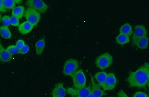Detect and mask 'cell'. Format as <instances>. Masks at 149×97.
Segmentation results:
<instances>
[{
    "label": "cell",
    "instance_id": "1",
    "mask_svg": "<svg viewBox=\"0 0 149 97\" xmlns=\"http://www.w3.org/2000/svg\"><path fill=\"white\" fill-rule=\"evenodd\" d=\"M149 80V64L145 63L136 71L130 72L127 79L132 87L146 89Z\"/></svg>",
    "mask_w": 149,
    "mask_h": 97
},
{
    "label": "cell",
    "instance_id": "2",
    "mask_svg": "<svg viewBox=\"0 0 149 97\" xmlns=\"http://www.w3.org/2000/svg\"><path fill=\"white\" fill-rule=\"evenodd\" d=\"M113 62L112 56L109 53H104L99 56L95 59L96 66L101 70H104L109 67Z\"/></svg>",
    "mask_w": 149,
    "mask_h": 97
},
{
    "label": "cell",
    "instance_id": "3",
    "mask_svg": "<svg viewBox=\"0 0 149 97\" xmlns=\"http://www.w3.org/2000/svg\"><path fill=\"white\" fill-rule=\"evenodd\" d=\"M79 68V62L77 59L73 58L68 59L64 65L63 73L65 75L72 77Z\"/></svg>",
    "mask_w": 149,
    "mask_h": 97
},
{
    "label": "cell",
    "instance_id": "4",
    "mask_svg": "<svg viewBox=\"0 0 149 97\" xmlns=\"http://www.w3.org/2000/svg\"><path fill=\"white\" fill-rule=\"evenodd\" d=\"M74 88H83L86 86V80L83 70L80 69L72 77Z\"/></svg>",
    "mask_w": 149,
    "mask_h": 97
},
{
    "label": "cell",
    "instance_id": "5",
    "mask_svg": "<svg viewBox=\"0 0 149 97\" xmlns=\"http://www.w3.org/2000/svg\"><path fill=\"white\" fill-rule=\"evenodd\" d=\"M24 16L26 21L35 27L40 20L41 13L29 7L25 11Z\"/></svg>",
    "mask_w": 149,
    "mask_h": 97
},
{
    "label": "cell",
    "instance_id": "6",
    "mask_svg": "<svg viewBox=\"0 0 149 97\" xmlns=\"http://www.w3.org/2000/svg\"><path fill=\"white\" fill-rule=\"evenodd\" d=\"M26 5L40 13L44 14L47 11L49 6L42 0H26Z\"/></svg>",
    "mask_w": 149,
    "mask_h": 97
},
{
    "label": "cell",
    "instance_id": "7",
    "mask_svg": "<svg viewBox=\"0 0 149 97\" xmlns=\"http://www.w3.org/2000/svg\"><path fill=\"white\" fill-rule=\"evenodd\" d=\"M91 92V88L90 86L80 89L68 88L66 90V92L72 97H88Z\"/></svg>",
    "mask_w": 149,
    "mask_h": 97
},
{
    "label": "cell",
    "instance_id": "8",
    "mask_svg": "<svg viewBox=\"0 0 149 97\" xmlns=\"http://www.w3.org/2000/svg\"><path fill=\"white\" fill-rule=\"evenodd\" d=\"M118 81L114 74L109 73L107 74L106 81L103 84L99 85L102 87L104 91H109L114 90L117 85Z\"/></svg>",
    "mask_w": 149,
    "mask_h": 97
},
{
    "label": "cell",
    "instance_id": "9",
    "mask_svg": "<svg viewBox=\"0 0 149 97\" xmlns=\"http://www.w3.org/2000/svg\"><path fill=\"white\" fill-rule=\"evenodd\" d=\"M147 29L143 25H138L136 26L132 37L133 43L139 38L147 36Z\"/></svg>",
    "mask_w": 149,
    "mask_h": 97
},
{
    "label": "cell",
    "instance_id": "10",
    "mask_svg": "<svg viewBox=\"0 0 149 97\" xmlns=\"http://www.w3.org/2000/svg\"><path fill=\"white\" fill-rule=\"evenodd\" d=\"M66 90L62 83L57 84L53 89L52 95L53 97H64L66 96Z\"/></svg>",
    "mask_w": 149,
    "mask_h": 97
},
{
    "label": "cell",
    "instance_id": "11",
    "mask_svg": "<svg viewBox=\"0 0 149 97\" xmlns=\"http://www.w3.org/2000/svg\"><path fill=\"white\" fill-rule=\"evenodd\" d=\"M91 81L92 83L91 93L94 94L95 97H101L107 95L104 90L100 89V86L97 84L94 81V78L91 76Z\"/></svg>",
    "mask_w": 149,
    "mask_h": 97
},
{
    "label": "cell",
    "instance_id": "12",
    "mask_svg": "<svg viewBox=\"0 0 149 97\" xmlns=\"http://www.w3.org/2000/svg\"><path fill=\"white\" fill-rule=\"evenodd\" d=\"M12 58V54L5 50L0 42V61L2 62H8L10 61Z\"/></svg>",
    "mask_w": 149,
    "mask_h": 97
},
{
    "label": "cell",
    "instance_id": "13",
    "mask_svg": "<svg viewBox=\"0 0 149 97\" xmlns=\"http://www.w3.org/2000/svg\"><path fill=\"white\" fill-rule=\"evenodd\" d=\"M34 27L30 22L26 21L19 24L18 26V30L21 34L24 35L30 33Z\"/></svg>",
    "mask_w": 149,
    "mask_h": 97
},
{
    "label": "cell",
    "instance_id": "14",
    "mask_svg": "<svg viewBox=\"0 0 149 97\" xmlns=\"http://www.w3.org/2000/svg\"><path fill=\"white\" fill-rule=\"evenodd\" d=\"M148 38L146 36L138 39L133 44L141 50H146L148 47Z\"/></svg>",
    "mask_w": 149,
    "mask_h": 97
},
{
    "label": "cell",
    "instance_id": "15",
    "mask_svg": "<svg viewBox=\"0 0 149 97\" xmlns=\"http://www.w3.org/2000/svg\"><path fill=\"white\" fill-rule=\"evenodd\" d=\"M119 32L120 34H124L129 37L133 34V30L131 25L128 23L125 24L120 27L119 29Z\"/></svg>",
    "mask_w": 149,
    "mask_h": 97
},
{
    "label": "cell",
    "instance_id": "16",
    "mask_svg": "<svg viewBox=\"0 0 149 97\" xmlns=\"http://www.w3.org/2000/svg\"><path fill=\"white\" fill-rule=\"evenodd\" d=\"M25 13V8L24 6H20L15 7L13 10L12 15L17 17L19 19L22 18Z\"/></svg>",
    "mask_w": 149,
    "mask_h": 97
},
{
    "label": "cell",
    "instance_id": "17",
    "mask_svg": "<svg viewBox=\"0 0 149 97\" xmlns=\"http://www.w3.org/2000/svg\"><path fill=\"white\" fill-rule=\"evenodd\" d=\"M45 46V38L37 42L35 45L36 51L37 55H40L43 52Z\"/></svg>",
    "mask_w": 149,
    "mask_h": 97
},
{
    "label": "cell",
    "instance_id": "18",
    "mask_svg": "<svg viewBox=\"0 0 149 97\" xmlns=\"http://www.w3.org/2000/svg\"><path fill=\"white\" fill-rule=\"evenodd\" d=\"M0 34L5 39H9L11 38L12 34L8 26H3L0 27Z\"/></svg>",
    "mask_w": 149,
    "mask_h": 97
},
{
    "label": "cell",
    "instance_id": "19",
    "mask_svg": "<svg viewBox=\"0 0 149 97\" xmlns=\"http://www.w3.org/2000/svg\"><path fill=\"white\" fill-rule=\"evenodd\" d=\"M107 76V74L104 71L99 72L97 73L94 76L97 82L99 83V85L103 84L106 81Z\"/></svg>",
    "mask_w": 149,
    "mask_h": 97
},
{
    "label": "cell",
    "instance_id": "20",
    "mask_svg": "<svg viewBox=\"0 0 149 97\" xmlns=\"http://www.w3.org/2000/svg\"><path fill=\"white\" fill-rule=\"evenodd\" d=\"M116 43L118 44L124 45L130 42V38L128 36L119 33L116 38Z\"/></svg>",
    "mask_w": 149,
    "mask_h": 97
},
{
    "label": "cell",
    "instance_id": "21",
    "mask_svg": "<svg viewBox=\"0 0 149 97\" xmlns=\"http://www.w3.org/2000/svg\"><path fill=\"white\" fill-rule=\"evenodd\" d=\"M4 6L6 10H11L15 7L16 3L13 0H2Z\"/></svg>",
    "mask_w": 149,
    "mask_h": 97
},
{
    "label": "cell",
    "instance_id": "22",
    "mask_svg": "<svg viewBox=\"0 0 149 97\" xmlns=\"http://www.w3.org/2000/svg\"><path fill=\"white\" fill-rule=\"evenodd\" d=\"M6 50L9 54L13 55L19 54V50L15 45H11L6 48Z\"/></svg>",
    "mask_w": 149,
    "mask_h": 97
},
{
    "label": "cell",
    "instance_id": "23",
    "mask_svg": "<svg viewBox=\"0 0 149 97\" xmlns=\"http://www.w3.org/2000/svg\"><path fill=\"white\" fill-rule=\"evenodd\" d=\"M19 18L12 16L10 17V25L13 26L18 27L19 25Z\"/></svg>",
    "mask_w": 149,
    "mask_h": 97
},
{
    "label": "cell",
    "instance_id": "24",
    "mask_svg": "<svg viewBox=\"0 0 149 97\" xmlns=\"http://www.w3.org/2000/svg\"><path fill=\"white\" fill-rule=\"evenodd\" d=\"M2 21L5 26H8L10 25V17L9 16L5 15L2 17Z\"/></svg>",
    "mask_w": 149,
    "mask_h": 97
},
{
    "label": "cell",
    "instance_id": "25",
    "mask_svg": "<svg viewBox=\"0 0 149 97\" xmlns=\"http://www.w3.org/2000/svg\"><path fill=\"white\" fill-rule=\"evenodd\" d=\"M30 50V47L27 45H25L22 48L19 50V54H25L29 52Z\"/></svg>",
    "mask_w": 149,
    "mask_h": 97
},
{
    "label": "cell",
    "instance_id": "26",
    "mask_svg": "<svg viewBox=\"0 0 149 97\" xmlns=\"http://www.w3.org/2000/svg\"><path fill=\"white\" fill-rule=\"evenodd\" d=\"M25 45H26V44H25L24 41L23 40L20 39L17 41L16 44L15 46H16L17 48L20 50Z\"/></svg>",
    "mask_w": 149,
    "mask_h": 97
},
{
    "label": "cell",
    "instance_id": "27",
    "mask_svg": "<svg viewBox=\"0 0 149 97\" xmlns=\"http://www.w3.org/2000/svg\"><path fill=\"white\" fill-rule=\"evenodd\" d=\"M134 97H148L149 96L142 91H137L133 96Z\"/></svg>",
    "mask_w": 149,
    "mask_h": 97
},
{
    "label": "cell",
    "instance_id": "28",
    "mask_svg": "<svg viewBox=\"0 0 149 97\" xmlns=\"http://www.w3.org/2000/svg\"><path fill=\"white\" fill-rule=\"evenodd\" d=\"M7 11V10L4 6L2 0H0V12L2 13H5Z\"/></svg>",
    "mask_w": 149,
    "mask_h": 97
},
{
    "label": "cell",
    "instance_id": "29",
    "mask_svg": "<svg viewBox=\"0 0 149 97\" xmlns=\"http://www.w3.org/2000/svg\"><path fill=\"white\" fill-rule=\"evenodd\" d=\"M118 95L119 97H127V96L126 94L124 92L123 90H121L119 91V92L118 93Z\"/></svg>",
    "mask_w": 149,
    "mask_h": 97
},
{
    "label": "cell",
    "instance_id": "30",
    "mask_svg": "<svg viewBox=\"0 0 149 97\" xmlns=\"http://www.w3.org/2000/svg\"><path fill=\"white\" fill-rule=\"evenodd\" d=\"M16 4H20L22 2V0H13Z\"/></svg>",
    "mask_w": 149,
    "mask_h": 97
},
{
    "label": "cell",
    "instance_id": "31",
    "mask_svg": "<svg viewBox=\"0 0 149 97\" xmlns=\"http://www.w3.org/2000/svg\"><path fill=\"white\" fill-rule=\"evenodd\" d=\"M1 19H2V17H1V14H0V22L1 21Z\"/></svg>",
    "mask_w": 149,
    "mask_h": 97
}]
</instances>
